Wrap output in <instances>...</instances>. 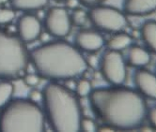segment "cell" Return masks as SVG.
<instances>
[{"label":"cell","instance_id":"obj_1","mask_svg":"<svg viewBox=\"0 0 156 132\" xmlns=\"http://www.w3.org/2000/svg\"><path fill=\"white\" fill-rule=\"evenodd\" d=\"M92 111L113 130H133L147 118V103L138 91L113 85L92 89L88 95Z\"/></svg>","mask_w":156,"mask_h":132},{"label":"cell","instance_id":"obj_2","mask_svg":"<svg viewBox=\"0 0 156 132\" xmlns=\"http://www.w3.org/2000/svg\"><path fill=\"white\" fill-rule=\"evenodd\" d=\"M29 59L37 74L50 82L75 79L88 67L81 51L61 39L34 48L29 52Z\"/></svg>","mask_w":156,"mask_h":132},{"label":"cell","instance_id":"obj_3","mask_svg":"<svg viewBox=\"0 0 156 132\" xmlns=\"http://www.w3.org/2000/svg\"><path fill=\"white\" fill-rule=\"evenodd\" d=\"M43 112L54 131H80L81 105L75 93L58 82H49L42 88Z\"/></svg>","mask_w":156,"mask_h":132},{"label":"cell","instance_id":"obj_4","mask_svg":"<svg viewBox=\"0 0 156 132\" xmlns=\"http://www.w3.org/2000/svg\"><path fill=\"white\" fill-rule=\"evenodd\" d=\"M44 130L45 115L43 110L29 98H12L0 109V131L42 132Z\"/></svg>","mask_w":156,"mask_h":132},{"label":"cell","instance_id":"obj_5","mask_svg":"<svg viewBox=\"0 0 156 132\" xmlns=\"http://www.w3.org/2000/svg\"><path fill=\"white\" fill-rule=\"evenodd\" d=\"M29 52L18 36L0 31V79L23 78L27 73Z\"/></svg>","mask_w":156,"mask_h":132},{"label":"cell","instance_id":"obj_6","mask_svg":"<svg viewBox=\"0 0 156 132\" xmlns=\"http://www.w3.org/2000/svg\"><path fill=\"white\" fill-rule=\"evenodd\" d=\"M87 15L88 21L93 26L104 32H121L128 25L126 14L121 10L110 6L100 4L91 7L88 9Z\"/></svg>","mask_w":156,"mask_h":132},{"label":"cell","instance_id":"obj_7","mask_svg":"<svg viewBox=\"0 0 156 132\" xmlns=\"http://www.w3.org/2000/svg\"><path fill=\"white\" fill-rule=\"evenodd\" d=\"M100 69L104 79L111 85H122L126 81L127 69L121 52L107 50L100 61Z\"/></svg>","mask_w":156,"mask_h":132},{"label":"cell","instance_id":"obj_8","mask_svg":"<svg viewBox=\"0 0 156 132\" xmlns=\"http://www.w3.org/2000/svg\"><path fill=\"white\" fill-rule=\"evenodd\" d=\"M43 25L48 34L57 39H64L70 35L73 28L68 10L62 7H53L48 9Z\"/></svg>","mask_w":156,"mask_h":132},{"label":"cell","instance_id":"obj_9","mask_svg":"<svg viewBox=\"0 0 156 132\" xmlns=\"http://www.w3.org/2000/svg\"><path fill=\"white\" fill-rule=\"evenodd\" d=\"M16 29L18 38L27 44L34 42L40 38L42 26L37 16L27 12L18 19Z\"/></svg>","mask_w":156,"mask_h":132},{"label":"cell","instance_id":"obj_10","mask_svg":"<svg viewBox=\"0 0 156 132\" xmlns=\"http://www.w3.org/2000/svg\"><path fill=\"white\" fill-rule=\"evenodd\" d=\"M104 37L97 31L85 29L76 34L74 38V46L82 52L94 53L105 46Z\"/></svg>","mask_w":156,"mask_h":132},{"label":"cell","instance_id":"obj_11","mask_svg":"<svg viewBox=\"0 0 156 132\" xmlns=\"http://www.w3.org/2000/svg\"><path fill=\"white\" fill-rule=\"evenodd\" d=\"M133 81L137 91L144 96L156 100V75L151 71L140 68L136 71Z\"/></svg>","mask_w":156,"mask_h":132},{"label":"cell","instance_id":"obj_12","mask_svg":"<svg viewBox=\"0 0 156 132\" xmlns=\"http://www.w3.org/2000/svg\"><path fill=\"white\" fill-rule=\"evenodd\" d=\"M156 12V0H124L123 12L131 16H146Z\"/></svg>","mask_w":156,"mask_h":132},{"label":"cell","instance_id":"obj_13","mask_svg":"<svg viewBox=\"0 0 156 132\" xmlns=\"http://www.w3.org/2000/svg\"><path fill=\"white\" fill-rule=\"evenodd\" d=\"M151 56L150 52L140 46H130L128 51L127 61L128 63L136 68H144L150 64Z\"/></svg>","mask_w":156,"mask_h":132},{"label":"cell","instance_id":"obj_14","mask_svg":"<svg viewBox=\"0 0 156 132\" xmlns=\"http://www.w3.org/2000/svg\"><path fill=\"white\" fill-rule=\"evenodd\" d=\"M139 35L146 46L156 53V21H147L142 25Z\"/></svg>","mask_w":156,"mask_h":132},{"label":"cell","instance_id":"obj_15","mask_svg":"<svg viewBox=\"0 0 156 132\" xmlns=\"http://www.w3.org/2000/svg\"><path fill=\"white\" fill-rule=\"evenodd\" d=\"M14 10L25 12H36L44 8L49 0H9Z\"/></svg>","mask_w":156,"mask_h":132},{"label":"cell","instance_id":"obj_16","mask_svg":"<svg viewBox=\"0 0 156 132\" xmlns=\"http://www.w3.org/2000/svg\"><path fill=\"white\" fill-rule=\"evenodd\" d=\"M114 34L115 35L111 37L106 43L108 50L121 52L129 48L132 45L133 38L129 34H127V33L121 31V32L114 33Z\"/></svg>","mask_w":156,"mask_h":132},{"label":"cell","instance_id":"obj_17","mask_svg":"<svg viewBox=\"0 0 156 132\" xmlns=\"http://www.w3.org/2000/svg\"><path fill=\"white\" fill-rule=\"evenodd\" d=\"M14 86L10 81L3 80L0 82V109L3 108L12 98Z\"/></svg>","mask_w":156,"mask_h":132},{"label":"cell","instance_id":"obj_18","mask_svg":"<svg viewBox=\"0 0 156 132\" xmlns=\"http://www.w3.org/2000/svg\"><path fill=\"white\" fill-rule=\"evenodd\" d=\"M91 90H92L91 83L87 79L84 78V79L78 80L76 82L73 92L78 97H86V96H88Z\"/></svg>","mask_w":156,"mask_h":132},{"label":"cell","instance_id":"obj_19","mask_svg":"<svg viewBox=\"0 0 156 132\" xmlns=\"http://www.w3.org/2000/svg\"><path fill=\"white\" fill-rule=\"evenodd\" d=\"M71 16V21H72V25L78 26V27H82L84 26L87 22L88 21V15L87 12L86 10L77 8L73 10V13L70 15Z\"/></svg>","mask_w":156,"mask_h":132},{"label":"cell","instance_id":"obj_20","mask_svg":"<svg viewBox=\"0 0 156 132\" xmlns=\"http://www.w3.org/2000/svg\"><path fill=\"white\" fill-rule=\"evenodd\" d=\"M15 12L13 8H0V25H9L14 20Z\"/></svg>","mask_w":156,"mask_h":132},{"label":"cell","instance_id":"obj_21","mask_svg":"<svg viewBox=\"0 0 156 132\" xmlns=\"http://www.w3.org/2000/svg\"><path fill=\"white\" fill-rule=\"evenodd\" d=\"M97 129V125L93 119L82 116L80 121V131L83 130L86 132H95Z\"/></svg>","mask_w":156,"mask_h":132},{"label":"cell","instance_id":"obj_22","mask_svg":"<svg viewBox=\"0 0 156 132\" xmlns=\"http://www.w3.org/2000/svg\"><path fill=\"white\" fill-rule=\"evenodd\" d=\"M40 78L41 77L38 74L34 73H26L23 76V82L26 85L29 87H36L40 83Z\"/></svg>","mask_w":156,"mask_h":132},{"label":"cell","instance_id":"obj_23","mask_svg":"<svg viewBox=\"0 0 156 132\" xmlns=\"http://www.w3.org/2000/svg\"><path fill=\"white\" fill-rule=\"evenodd\" d=\"M28 98L30 100L38 103L42 98V92L35 87H32V89L29 91V94H28Z\"/></svg>","mask_w":156,"mask_h":132},{"label":"cell","instance_id":"obj_24","mask_svg":"<svg viewBox=\"0 0 156 132\" xmlns=\"http://www.w3.org/2000/svg\"><path fill=\"white\" fill-rule=\"evenodd\" d=\"M147 117L149 119V122L151 126H152L156 129V107L151 108L147 113Z\"/></svg>","mask_w":156,"mask_h":132},{"label":"cell","instance_id":"obj_25","mask_svg":"<svg viewBox=\"0 0 156 132\" xmlns=\"http://www.w3.org/2000/svg\"><path fill=\"white\" fill-rule=\"evenodd\" d=\"M105 0H79V2L81 5L87 7V8H91L94 7L96 5H100V4H103Z\"/></svg>","mask_w":156,"mask_h":132},{"label":"cell","instance_id":"obj_26","mask_svg":"<svg viewBox=\"0 0 156 132\" xmlns=\"http://www.w3.org/2000/svg\"><path fill=\"white\" fill-rule=\"evenodd\" d=\"M63 2L65 3L66 8H69V9H72V10L79 8V5H81L80 2H79V0H64Z\"/></svg>","mask_w":156,"mask_h":132},{"label":"cell","instance_id":"obj_27","mask_svg":"<svg viewBox=\"0 0 156 132\" xmlns=\"http://www.w3.org/2000/svg\"><path fill=\"white\" fill-rule=\"evenodd\" d=\"M8 1H9V0H0V5H1V4H6Z\"/></svg>","mask_w":156,"mask_h":132},{"label":"cell","instance_id":"obj_28","mask_svg":"<svg viewBox=\"0 0 156 132\" xmlns=\"http://www.w3.org/2000/svg\"><path fill=\"white\" fill-rule=\"evenodd\" d=\"M57 1H58V2H61V1H64V0H57Z\"/></svg>","mask_w":156,"mask_h":132}]
</instances>
